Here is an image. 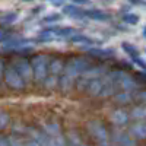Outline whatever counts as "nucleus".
Masks as SVG:
<instances>
[{
  "instance_id": "7c9ffc66",
  "label": "nucleus",
  "mask_w": 146,
  "mask_h": 146,
  "mask_svg": "<svg viewBox=\"0 0 146 146\" xmlns=\"http://www.w3.org/2000/svg\"><path fill=\"white\" fill-rule=\"evenodd\" d=\"M6 38H9V32H6V31H0V42H2L3 40H6Z\"/></svg>"
},
{
  "instance_id": "1a4fd4ad",
  "label": "nucleus",
  "mask_w": 146,
  "mask_h": 146,
  "mask_svg": "<svg viewBox=\"0 0 146 146\" xmlns=\"http://www.w3.org/2000/svg\"><path fill=\"white\" fill-rule=\"evenodd\" d=\"M129 117L133 120H137L139 123H146V105H136L131 108Z\"/></svg>"
},
{
  "instance_id": "473e14b6",
  "label": "nucleus",
  "mask_w": 146,
  "mask_h": 146,
  "mask_svg": "<svg viewBox=\"0 0 146 146\" xmlns=\"http://www.w3.org/2000/svg\"><path fill=\"white\" fill-rule=\"evenodd\" d=\"M51 5H53V6H56V7H60V6H64V3H63V2H51Z\"/></svg>"
},
{
  "instance_id": "9d476101",
  "label": "nucleus",
  "mask_w": 146,
  "mask_h": 146,
  "mask_svg": "<svg viewBox=\"0 0 146 146\" xmlns=\"http://www.w3.org/2000/svg\"><path fill=\"white\" fill-rule=\"evenodd\" d=\"M115 143L118 146H137V142L127 133H115Z\"/></svg>"
},
{
  "instance_id": "6ab92c4d",
  "label": "nucleus",
  "mask_w": 146,
  "mask_h": 146,
  "mask_svg": "<svg viewBox=\"0 0 146 146\" xmlns=\"http://www.w3.org/2000/svg\"><path fill=\"white\" fill-rule=\"evenodd\" d=\"M73 80H75V79H72V78H69V76L63 75V78L58 80V85H60V88H62V91H64V92H69V91L72 89Z\"/></svg>"
},
{
  "instance_id": "393cba45",
  "label": "nucleus",
  "mask_w": 146,
  "mask_h": 146,
  "mask_svg": "<svg viewBox=\"0 0 146 146\" xmlns=\"http://www.w3.org/2000/svg\"><path fill=\"white\" fill-rule=\"evenodd\" d=\"M133 80L137 86H140V85L143 86V85H146V73H137V75L133 76Z\"/></svg>"
},
{
  "instance_id": "9b49d317",
  "label": "nucleus",
  "mask_w": 146,
  "mask_h": 146,
  "mask_svg": "<svg viewBox=\"0 0 146 146\" xmlns=\"http://www.w3.org/2000/svg\"><path fill=\"white\" fill-rule=\"evenodd\" d=\"M129 135L136 139H146V123L133 124L129 130Z\"/></svg>"
},
{
  "instance_id": "2f4dec72",
  "label": "nucleus",
  "mask_w": 146,
  "mask_h": 146,
  "mask_svg": "<svg viewBox=\"0 0 146 146\" xmlns=\"http://www.w3.org/2000/svg\"><path fill=\"white\" fill-rule=\"evenodd\" d=\"M0 146H10L6 137H0Z\"/></svg>"
},
{
  "instance_id": "cd10ccee",
  "label": "nucleus",
  "mask_w": 146,
  "mask_h": 146,
  "mask_svg": "<svg viewBox=\"0 0 146 146\" xmlns=\"http://www.w3.org/2000/svg\"><path fill=\"white\" fill-rule=\"evenodd\" d=\"M16 18H18V13H13V12H10V13L5 15L2 23H12V22H15V21H16Z\"/></svg>"
},
{
  "instance_id": "c756f323",
  "label": "nucleus",
  "mask_w": 146,
  "mask_h": 146,
  "mask_svg": "<svg viewBox=\"0 0 146 146\" xmlns=\"http://www.w3.org/2000/svg\"><path fill=\"white\" fill-rule=\"evenodd\" d=\"M133 62H135L139 67H142L143 69V72L146 73V62H145V60H142L140 57H137V58H135V60H133Z\"/></svg>"
},
{
  "instance_id": "39448f33",
  "label": "nucleus",
  "mask_w": 146,
  "mask_h": 146,
  "mask_svg": "<svg viewBox=\"0 0 146 146\" xmlns=\"http://www.w3.org/2000/svg\"><path fill=\"white\" fill-rule=\"evenodd\" d=\"M5 80L7 83V86L12 88V89H23L25 88V82L22 80V78L18 75V72L13 69V67H7L5 70Z\"/></svg>"
},
{
  "instance_id": "aec40b11",
  "label": "nucleus",
  "mask_w": 146,
  "mask_h": 146,
  "mask_svg": "<svg viewBox=\"0 0 146 146\" xmlns=\"http://www.w3.org/2000/svg\"><path fill=\"white\" fill-rule=\"evenodd\" d=\"M114 100L118 104H129L131 101V95H130V92H117L114 95Z\"/></svg>"
},
{
  "instance_id": "c9c22d12",
  "label": "nucleus",
  "mask_w": 146,
  "mask_h": 146,
  "mask_svg": "<svg viewBox=\"0 0 146 146\" xmlns=\"http://www.w3.org/2000/svg\"><path fill=\"white\" fill-rule=\"evenodd\" d=\"M100 146H111V145H110V143H108V142H107V143H101V145H100Z\"/></svg>"
},
{
  "instance_id": "f704fd0d",
  "label": "nucleus",
  "mask_w": 146,
  "mask_h": 146,
  "mask_svg": "<svg viewBox=\"0 0 146 146\" xmlns=\"http://www.w3.org/2000/svg\"><path fill=\"white\" fill-rule=\"evenodd\" d=\"M2 72H3V62L0 60V76H2Z\"/></svg>"
},
{
  "instance_id": "f3484780",
  "label": "nucleus",
  "mask_w": 146,
  "mask_h": 146,
  "mask_svg": "<svg viewBox=\"0 0 146 146\" xmlns=\"http://www.w3.org/2000/svg\"><path fill=\"white\" fill-rule=\"evenodd\" d=\"M121 48L127 53V56H130V58L131 60H135V58H137L139 57V50L133 45V44H130V42H123L121 44Z\"/></svg>"
},
{
  "instance_id": "f03ea898",
  "label": "nucleus",
  "mask_w": 146,
  "mask_h": 146,
  "mask_svg": "<svg viewBox=\"0 0 146 146\" xmlns=\"http://www.w3.org/2000/svg\"><path fill=\"white\" fill-rule=\"evenodd\" d=\"M48 62H50V58L44 54L34 56V58L29 62L32 69V78L36 82H42L48 76Z\"/></svg>"
},
{
  "instance_id": "0eeeda50",
  "label": "nucleus",
  "mask_w": 146,
  "mask_h": 146,
  "mask_svg": "<svg viewBox=\"0 0 146 146\" xmlns=\"http://www.w3.org/2000/svg\"><path fill=\"white\" fill-rule=\"evenodd\" d=\"M63 70H64V63H63L62 58H60V57L50 58V62H48V73H50L51 76L57 78Z\"/></svg>"
},
{
  "instance_id": "f257e3e1",
  "label": "nucleus",
  "mask_w": 146,
  "mask_h": 146,
  "mask_svg": "<svg viewBox=\"0 0 146 146\" xmlns=\"http://www.w3.org/2000/svg\"><path fill=\"white\" fill-rule=\"evenodd\" d=\"M91 69V62L86 57H75L64 66V75L75 79L79 75H85Z\"/></svg>"
},
{
  "instance_id": "f8f14e48",
  "label": "nucleus",
  "mask_w": 146,
  "mask_h": 146,
  "mask_svg": "<svg viewBox=\"0 0 146 146\" xmlns=\"http://www.w3.org/2000/svg\"><path fill=\"white\" fill-rule=\"evenodd\" d=\"M89 56L95 58H110L114 56V50H111V48H91Z\"/></svg>"
},
{
  "instance_id": "bb28decb",
  "label": "nucleus",
  "mask_w": 146,
  "mask_h": 146,
  "mask_svg": "<svg viewBox=\"0 0 146 146\" xmlns=\"http://www.w3.org/2000/svg\"><path fill=\"white\" fill-rule=\"evenodd\" d=\"M56 85H58V80H57L56 76H47V78H45V86H47V88L53 89Z\"/></svg>"
},
{
  "instance_id": "4be33fe9",
  "label": "nucleus",
  "mask_w": 146,
  "mask_h": 146,
  "mask_svg": "<svg viewBox=\"0 0 146 146\" xmlns=\"http://www.w3.org/2000/svg\"><path fill=\"white\" fill-rule=\"evenodd\" d=\"M89 82H91V79L89 78H80L78 82H76V88H78V91H86L88 89V85H89Z\"/></svg>"
},
{
  "instance_id": "e433bc0d",
  "label": "nucleus",
  "mask_w": 146,
  "mask_h": 146,
  "mask_svg": "<svg viewBox=\"0 0 146 146\" xmlns=\"http://www.w3.org/2000/svg\"><path fill=\"white\" fill-rule=\"evenodd\" d=\"M143 35H145V36H146V27H145V28H143Z\"/></svg>"
},
{
  "instance_id": "b1692460",
  "label": "nucleus",
  "mask_w": 146,
  "mask_h": 146,
  "mask_svg": "<svg viewBox=\"0 0 146 146\" xmlns=\"http://www.w3.org/2000/svg\"><path fill=\"white\" fill-rule=\"evenodd\" d=\"M60 19H62V15L58 13H53V15H48V16H44L41 19L42 23H53V22H58Z\"/></svg>"
},
{
  "instance_id": "c85d7f7f",
  "label": "nucleus",
  "mask_w": 146,
  "mask_h": 146,
  "mask_svg": "<svg viewBox=\"0 0 146 146\" xmlns=\"http://www.w3.org/2000/svg\"><path fill=\"white\" fill-rule=\"evenodd\" d=\"M135 100H136L137 102H140V105H142V104H146V91L137 92V94L135 95Z\"/></svg>"
},
{
  "instance_id": "ddd939ff",
  "label": "nucleus",
  "mask_w": 146,
  "mask_h": 146,
  "mask_svg": "<svg viewBox=\"0 0 146 146\" xmlns=\"http://www.w3.org/2000/svg\"><path fill=\"white\" fill-rule=\"evenodd\" d=\"M101 89H102V79L95 78V79H91L86 91H88L89 95H92V96H100Z\"/></svg>"
},
{
  "instance_id": "a211bd4d",
  "label": "nucleus",
  "mask_w": 146,
  "mask_h": 146,
  "mask_svg": "<svg viewBox=\"0 0 146 146\" xmlns=\"http://www.w3.org/2000/svg\"><path fill=\"white\" fill-rule=\"evenodd\" d=\"M54 38H56V36H54L53 28H50V29H45V31L40 32V35H38V38H36V41H40V42H50V41H53Z\"/></svg>"
},
{
  "instance_id": "4468645a",
  "label": "nucleus",
  "mask_w": 146,
  "mask_h": 146,
  "mask_svg": "<svg viewBox=\"0 0 146 146\" xmlns=\"http://www.w3.org/2000/svg\"><path fill=\"white\" fill-rule=\"evenodd\" d=\"M73 44H76V45H79V47H83V45H92L94 44V40L92 38H89V36H86V35H83V34H75L73 36H70L69 38Z\"/></svg>"
},
{
  "instance_id": "a878e982",
  "label": "nucleus",
  "mask_w": 146,
  "mask_h": 146,
  "mask_svg": "<svg viewBox=\"0 0 146 146\" xmlns=\"http://www.w3.org/2000/svg\"><path fill=\"white\" fill-rule=\"evenodd\" d=\"M9 121H10L9 114L5 113V111H0V129H5L9 124Z\"/></svg>"
},
{
  "instance_id": "20e7f679",
  "label": "nucleus",
  "mask_w": 146,
  "mask_h": 146,
  "mask_svg": "<svg viewBox=\"0 0 146 146\" xmlns=\"http://www.w3.org/2000/svg\"><path fill=\"white\" fill-rule=\"evenodd\" d=\"M12 67L18 72V75L22 78L23 82H28V80L32 79V69H31L29 60H27V58H16Z\"/></svg>"
},
{
  "instance_id": "412c9836",
  "label": "nucleus",
  "mask_w": 146,
  "mask_h": 146,
  "mask_svg": "<svg viewBox=\"0 0 146 146\" xmlns=\"http://www.w3.org/2000/svg\"><path fill=\"white\" fill-rule=\"evenodd\" d=\"M67 146H88V145H85L80 139H79V136H78V133H70V139H69V145Z\"/></svg>"
},
{
  "instance_id": "dca6fc26",
  "label": "nucleus",
  "mask_w": 146,
  "mask_h": 146,
  "mask_svg": "<svg viewBox=\"0 0 146 146\" xmlns=\"http://www.w3.org/2000/svg\"><path fill=\"white\" fill-rule=\"evenodd\" d=\"M53 32H54V36H58V38H70L75 34H78V31L75 28H53Z\"/></svg>"
},
{
  "instance_id": "423d86ee",
  "label": "nucleus",
  "mask_w": 146,
  "mask_h": 146,
  "mask_svg": "<svg viewBox=\"0 0 146 146\" xmlns=\"http://www.w3.org/2000/svg\"><path fill=\"white\" fill-rule=\"evenodd\" d=\"M83 15L92 21H95V22H107L111 19V15L101 10V9H88L83 12Z\"/></svg>"
},
{
  "instance_id": "7ed1b4c3",
  "label": "nucleus",
  "mask_w": 146,
  "mask_h": 146,
  "mask_svg": "<svg viewBox=\"0 0 146 146\" xmlns=\"http://www.w3.org/2000/svg\"><path fill=\"white\" fill-rule=\"evenodd\" d=\"M86 129L89 131V135L95 137L100 143H107L108 142V130L105 124L100 120H89L86 123Z\"/></svg>"
},
{
  "instance_id": "6e6552de",
  "label": "nucleus",
  "mask_w": 146,
  "mask_h": 146,
  "mask_svg": "<svg viewBox=\"0 0 146 146\" xmlns=\"http://www.w3.org/2000/svg\"><path fill=\"white\" fill-rule=\"evenodd\" d=\"M129 113H126L124 110H115L111 113V121L115 126H124L129 121Z\"/></svg>"
},
{
  "instance_id": "5701e85b",
  "label": "nucleus",
  "mask_w": 146,
  "mask_h": 146,
  "mask_svg": "<svg viewBox=\"0 0 146 146\" xmlns=\"http://www.w3.org/2000/svg\"><path fill=\"white\" fill-rule=\"evenodd\" d=\"M123 22L130 23V25H136L139 22V16L135 13H126V15H123Z\"/></svg>"
},
{
  "instance_id": "2eb2a0df",
  "label": "nucleus",
  "mask_w": 146,
  "mask_h": 146,
  "mask_svg": "<svg viewBox=\"0 0 146 146\" xmlns=\"http://www.w3.org/2000/svg\"><path fill=\"white\" fill-rule=\"evenodd\" d=\"M83 12H85V9H80L76 5H67L63 9V13L67 16H72V18H83L85 16Z\"/></svg>"
},
{
  "instance_id": "72a5a7b5",
  "label": "nucleus",
  "mask_w": 146,
  "mask_h": 146,
  "mask_svg": "<svg viewBox=\"0 0 146 146\" xmlns=\"http://www.w3.org/2000/svg\"><path fill=\"white\" fill-rule=\"evenodd\" d=\"M25 146H38V143H36L35 140H31V142H28Z\"/></svg>"
}]
</instances>
